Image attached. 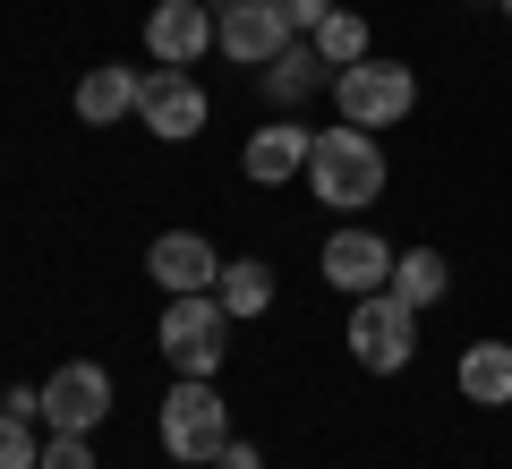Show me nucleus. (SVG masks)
Masks as SVG:
<instances>
[{
	"label": "nucleus",
	"mask_w": 512,
	"mask_h": 469,
	"mask_svg": "<svg viewBox=\"0 0 512 469\" xmlns=\"http://www.w3.org/2000/svg\"><path fill=\"white\" fill-rule=\"evenodd\" d=\"M384 180H393V163H384L376 128H350V120L316 128V154H308V188H316V205H333L342 222H359L367 205L384 197Z\"/></svg>",
	"instance_id": "nucleus-1"
},
{
	"label": "nucleus",
	"mask_w": 512,
	"mask_h": 469,
	"mask_svg": "<svg viewBox=\"0 0 512 469\" xmlns=\"http://www.w3.org/2000/svg\"><path fill=\"white\" fill-rule=\"evenodd\" d=\"M154 435H163V452L180 469H214L222 444H231V410H222V384L214 376H180L163 393V410H154Z\"/></svg>",
	"instance_id": "nucleus-2"
},
{
	"label": "nucleus",
	"mask_w": 512,
	"mask_h": 469,
	"mask_svg": "<svg viewBox=\"0 0 512 469\" xmlns=\"http://www.w3.org/2000/svg\"><path fill=\"white\" fill-rule=\"evenodd\" d=\"M231 307L222 290H188V299H163V325H154V350H163L180 376H222V350H231Z\"/></svg>",
	"instance_id": "nucleus-3"
},
{
	"label": "nucleus",
	"mask_w": 512,
	"mask_h": 469,
	"mask_svg": "<svg viewBox=\"0 0 512 469\" xmlns=\"http://www.w3.org/2000/svg\"><path fill=\"white\" fill-rule=\"evenodd\" d=\"M333 111H342L350 128H393L419 111V69L410 60H376L367 52L359 69H333Z\"/></svg>",
	"instance_id": "nucleus-4"
},
{
	"label": "nucleus",
	"mask_w": 512,
	"mask_h": 469,
	"mask_svg": "<svg viewBox=\"0 0 512 469\" xmlns=\"http://www.w3.org/2000/svg\"><path fill=\"white\" fill-rule=\"evenodd\" d=\"M342 342H350V359H359L367 376H402V367L419 359V307H402L393 290H367V299H350Z\"/></svg>",
	"instance_id": "nucleus-5"
},
{
	"label": "nucleus",
	"mask_w": 512,
	"mask_h": 469,
	"mask_svg": "<svg viewBox=\"0 0 512 469\" xmlns=\"http://www.w3.org/2000/svg\"><path fill=\"white\" fill-rule=\"evenodd\" d=\"M35 393H43V427H52V435H94L111 418V367L69 359L60 376H43Z\"/></svg>",
	"instance_id": "nucleus-6"
},
{
	"label": "nucleus",
	"mask_w": 512,
	"mask_h": 469,
	"mask_svg": "<svg viewBox=\"0 0 512 469\" xmlns=\"http://www.w3.org/2000/svg\"><path fill=\"white\" fill-rule=\"evenodd\" d=\"M205 9H214L222 60H239V69H265V60H282V43H291V18H282L274 0H205Z\"/></svg>",
	"instance_id": "nucleus-7"
},
{
	"label": "nucleus",
	"mask_w": 512,
	"mask_h": 469,
	"mask_svg": "<svg viewBox=\"0 0 512 469\" xmlns=\"http://www.w3.org/2000/svg\"><path fill=\"white\" fill-rule=\"evenodd\" d=\"M316 273H325L342 299H367V290H393V248H384L367 222H342V231L325 239V256H316Z\"/></svg>",
	"instance_id": "nucleus-8"
},
{
	"label": "nucleus",
	"mask_w": 512,
	"mask_h": 469,
	"mask_svg": "<svg viewBox=\"0 0 512 469\" xmlns=\"http://www.w3.org/2000/svg\"><path fill=\"white\" fill-rule=\"evenodd\" d=\"M308 154H316V128L299 120V111H282V120H265L239 145V171H248L256 188H291V180H308Z\"/></svg>",
	"instance_id": "nucleus-9"
},
{
	"label": "nucleus",
	"mask_w": 512,
	"mask_h": 469,
	"mask_svg": "<svg viewBox=\"0 0 512 469\" xmlns=\"http://www.w3.org/2000/svg\"><path fill=\"white\" fill-rule=\"evenodd\" d=\"M137 120H146V137H163V145L205 137V86H197V69H154L146 94H137Z\"/></svg>",
	"instance_id": "nucleus-10"
},
{
	"label": "nucleus",
	"mask_w": 512,
	"mask_h": 469,
	"mask_svg": "<svg viewBox=\"0 0 512 469\" xmlns=\"http://www.w3.org/2000/svg\"><path fill=\"white\" fill-rule=\"evenodd\" d=\"M146 52H154V69H197L214 52V9L205 0H154L146 9Z\"/></svg>",
	"instance_id": "nucleus-11"
},
{
	"label": "nucleus",
	"mask_w": 512,
	"mask_h": 469,
	"mask_svg": "<svg viewBox=\"0 0 512 469\" xmlns=\"http://www.w3.org/2000/svg\"><path fill=\"white\" fill-rule=\"evenodd\" d=\"M146 273H154L163 299H188V290H214L222 282V256H214V239H205V231H154Z\"/></svg>",
	"instance_id": "nucleus-12"
},
{
	"label": "nucleus",
	"mask_w": 512,
	"mask_h": 469,
	"mask_svg": "<svg viewBox=\"0 0 512 469\" xmlns=\"http://www.w3.org/2000/svg\"><path fill=\"white\" fill-rule=\"evenodd\" d=\"M256 86H265V103H274V111H299L308 94H333V60L316 52V35H291V43H282V60L256 69Z\"/></svg>",
	"instance_id": "nucleus-13"
},
{
	"label": "nucleus",
	"mask_w": 512,
	"mask_h": 469,
	"mask_svg": "<svg viewBox=\"0 0 512 469\" xmlns=\"http://www.w3.org/2000/svg\"><path fill=\"white\" fill-rule=\"evenodd\" d=\"M137 94H146V69L94 60V69L77 77V120H86V128H120V120H137Z\"/></svg>",
	"instance_id": "nucleus-14"
},
{
	"label": "nucleus",
	"mask_w": 512,
	"mask_h": 469,
	"mask_svg": "<svg viewBox=\"0 0 512 469\" xmlns=\"http://www.w3.org/2000/svg\"><path fill=\"white\" fill-rule=\"evenodd\" d=\"M453 384H461L470 410H512V342H470L461 367H453Z\"/></svg>",
	"instance_id": "nucleus-15"
},
{
	"label": "nucleus",
	"mask_w": 512,
	"mask_h": 469,
	"mask_svg": "<svg viewBox=\"0 0 512 469\" xmlns=\"http://www.w3.org/2000/svg\"><path fill=\"white\" fill-rule=\"evenodd\" d=\"M444 290H453V265H444V248H402V256H393V299H402V307H419V316H427Z\"/></svg>",
	"instance_id": "nucleus-16"
},
{
	"label": "nucleus",
	"mask_w": 512,
	"mask_h": 469,
	"mask_svg": "<svg viewBox=\"0 0 512 469\" xmlns=\"http://www.w3.org/2000/svg\"><path fill=\"white\" fill-rule=\"evenodd\" d=\"M214 290H222V307H231L239 325H256V316L274 307V265H265V256H231Z\"/></svg>",
	"instance_id": "nucleus-17"
},
{
	"label": "nucleus",
	"mask_w": 512,
	"mask_h": 469,
	"mask_svg": "<svg viewBox=\"0 0 512 469\" xmlns=\"http://www.w3.org/2000/svg\"><path fill=\"white\" fill-rule=\"evenodd\" d=\"M316 52H325L333 69H359V60L376 52V43H367V18H359V9H333V18L316 26Z\"/></svg>",
	"instance_id": "nucleus-18"
},
{
	"label": "nucleus",
	"mask_w": 512,
	"mask_h": 469,
	"mask_svg": "<svg viewBox=\"0 0 512 469\" xmlns=\"http://www.w3.org/2000/svg\"><path fill=\"white\" fill-rule=\"evenodd\" d=\"M0 469H43V435L26 410H0Z\"/></svg>",
	"instance_id": "nucleus-19"
},
{
	"label": "nucleus",
	"mask_w": 512,
	"mask_h": 469,
	"mask_svg": "<svg viewBox=\"0 0 512 469\" xmlns=\"http://www.w3.org/2000/svg\"><path fill=\"white\" fill-rule=\"evenodd\" d=\"M43 469H94V435H43Z\"/></svg>",
	"instance_id": "nucleus-20"
},
{
	"label": "nucleus",
	"mask_w": 512,
	"mask_h": 469,
	"mask_svg": "<svg viewBox=\"0 0 512 469\" xmlns=\"http://www.w3.org/2000/svg\"><path fill=\"white\" fill-rule=\"evenodd\" d=\"M282 18H291V35H316V26L333 18V9H342V0H274Z\"/></svg>",
	"instance_id": "nucleus-21"
},
{
	"label": "nucleus",
	"mask_w": 512,
	"mask_h": 469,
	"mask_svg": "<svg viewBox=\"0 0 512 469\" xmlns=\"http://www.w3.org/2000/svg\"><path fill=\"white\" fill-rule=\"evenodd\" d=\"M214 469H265V452H256L248 435H231V444H222V461H214Z\"/></svg>",
	"instance_id": "nucleus-22"
},
{
	"label": "nucleus",
	"mask_w": 512,
	"mask_h": 469,
	"mask_svg": "<svg viewBox=\"0 0 512 469\" xmlns=\"http://www.w3.org/2000/svg\"><path fill=\"white\" fill-rule=\"evenodd\" d=\"M495 9H504V18H512V0H495Z\"/></svg>",
	"instance_id": "nucleus-23"
}]
</instances>
